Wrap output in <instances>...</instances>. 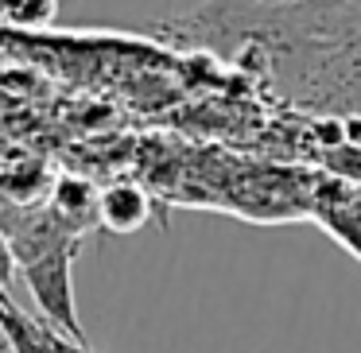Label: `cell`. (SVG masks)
<instances>
[{
  "label": "cell",
  "mask_w": 361,
  "mask_h": 353,
  "mask_svg": "<svg viewBox=\"0 0 361 353\" xmlns=\"http://www.w3.org/2000/svg\"><path fill=\"white\" fill-rule=\"evenodd\" d=\"M20 272V264H16V252H12V244H8V237L0 233V291L12 283V275Z\"/></svg>",
  "instance_id": "obj_7"
},
{
  "label": "cell",
  "mask_w": 361,
  "mask_h": 353,
  "mask_svg": "<svg viewBox=\"0 0 361 353\" xmlns=\"http://www.w3.org/2000/svg\"><path fill=\"white\" fill-rule=\"evenodd\" d=\"M59 12V0H0V20L16 27H43Z\"/></svg>",
  "instance_id": "obj_6"
},
{
  "label": "cell",
  "mask_w": 361,
  "mask_h": 353,
  "mask_svg": "<svg viewBox=\"0 0 361 353\" xmlns=\"http://www.w3.org/2000/svg\"><path fill=\"white\" fill-rule=\"evenodd\" d=\"M311 213L338 244H345L361 260V182L314 179Z\"/></svg>",
  "instance_id": "obj_3"
},
{
  "label": "cell",
  "mask_w": 361,
  "mask_h": 353,
  "mask_svg": "<svg viewBox=\"0 0 361 353\" xmlns=\"http://www.w3.org/2000/svg\"><path fill=\"white\" fill-rule=\"evenodd\" d=\"M268 4H295V0H268Z\"/></svg>",
  "instance_id": "obj_8"
},
{
  "label": "cell",
  "mask_w": 361,
  "mask_h": 353,
  "mask_svg": "<svg viewBox=\"0 0 361 353\" xmlns=\"http://www.w3.org/2000/svg\"><path fill=\"white\" fill-rule=\"evenodd\" d=\"M152 218V198L133 182H113L97 198V221L113 233H136Z\"/></svg>",
  "instance_id": "obj_5"
},
{
  "label": "cell",
  "mask_w": 361,
  "mask_h": 353,
  "mask_svg": "<svg viewBox=\"0 0 361 353\" xmlns=\"http://www.w3.org/2000/svg\"><path fill=\"white\" fill-rule=\"evenodd\" d=\"M97 198H102V190H94L86 179L63 175V179H55V187H51L47 206L71 233L86 237L94 225H102V221H97Z\"/></svg>",
  "instance_id": "obj_4"
},
{
  "label": "cell",
  "mask_w": 361,
  "mask_h": 353,
  "mask_svg": "<svg viewBox=\"0 0 361 353\" xmlns=\"http://www.w3.org/2000/svg\"><path fill=\"white\" fill-rule=\"evenodd\" d=\"M82 353H97V349H94V345H86V349H82Z\"/></svg>",
  "instance_id": "obj_9"
},
{
  "label": "cell",
  "mask_w": 361,
  "mask_h": 353,
  "mask_svg": "<svg viewBox=\"0 0 361 353\" xmlns=\"http://www.w3.org/2000/svg\"><path fill=\"white\" fill-rule=\"evenodd\" d=\"M78 237L74 241H59L51 249L35 252V256L20 260V272L27 280V291H32L35 306H39V318L51 322L55 330H63L66 337H74L78 345L86 342V330L78 322V306H74V280H71V268L74 256H78Z\"/></svg>",
  "instance_id": "obj_2"
},
{
  "label": "cell",
  "mask_w": 361,
  "mask_h": 353,
  "mask_svg": "<svg viewBox=\"0 0 361 353\" xmlns=\"http://www.w3.org/2000/svg\"><path fill=\"white\" fill-rule=\"evenodd\" d=\"M152 32L237 63L252 55L291 101L342 109L361 97V8L350 0H206Z\"/></svg>",
  "instance_id": "obj_1"
}]
</instances>
